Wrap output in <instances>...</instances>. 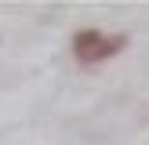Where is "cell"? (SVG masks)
I'll use <instances>...</instances> for the list:
<instances>
[{
	"mask_svg": "<svg viewBox=\"0 0 149 145\" xmlns=\"http://www.w3.org/2000/svg\"><path fill=\"white\" fill-rule=\"evenodd\" d=\"M124 47H127V36L124 33L109 36V33H102V29H77V33H73V58H77L84 69L116 58Z\"/></svg>",
	"mask_w": 149,
	"mask_h": 145,
	"instance_id": "cell-1",
	"label": "cell"
}]
</instances>
